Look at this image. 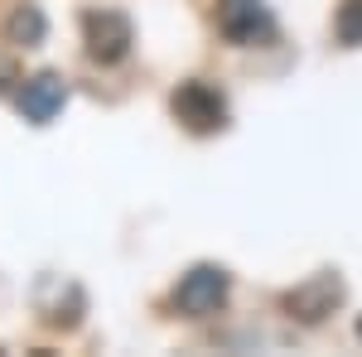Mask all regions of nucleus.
<instances>
[{"instance_id":"423d86ee","label":"nucleus","mask_w":362,"mask_h":357,"mask_svg":"<svg viewBox=\"0 0 362 357\" xmlns=\"http://www.w3.org/2000/svg\"><path fill=\"white\" fill-rule=\"evenodd\" d=\"M338 295H343V285H338L334 275H319V280H309L305 290L290 295V309H295L300 319H309V324H319V319L329 314V304H338Z\"/></svg>"},{"instance_id":"f257e3e1","label":"nucleus","mask_w":362,"mask_h":357,"mask_svg":"<svg viewBox=\"0 0 362 357\" xmlns=\"http://www.w3.org/2000/svg\"><path fill=\"white\" fill-rule=\"evenodd\" d=\"M83 29H87V54L97 63H121L136 44V29L121 10H87Z\"/></svg>"},{"instance_id":"1a4fd4ad","label":"nucleus","mask_w":362,"mask_h":357,"mask_svg":"<svg viewBox=\"0 0 362 357\" xmlns=\"http://www.w3.org/2000/svg\"><path fill=\"white\" fill-rule=\"evenodd\" d=\"M358 338H362V319H358Z\"/></svg>"},{"instance_id":"6e6552de","label":"nucleus","mask_w":362,"mask_h":357,"mask_svg":"<svg viewBox=\"0 0 362 357\" xmlns=\"http://www.w3.org/2000/svg\"><path fill=\"white\" fill-rule=\"evenodd\" d=\"M343 39H348V44L362 39V0H353V5L343 10Z\"/></svg>"},{"instance_id":"f03ea898","label":"nucleus","mask_w":362,"mask_h":357,"mask_svg":"<svg viewBox=\"0 0 362 357\" xmlns=\"http://www.w3.org/2000/svg\"><path fill=\"white\" fill-rule=\"evenodd\" d=\"M223 300H227V275L218 271V266H194V271L179 280V290H174V304H179L189 319L218 314Z\"/></svg>"},{"instance_id":"7ed1b4c3","label":"nucleus","mask_w":362,"mask_h":357,"mask_svg":"<svg viewBox=\"0 0 362 357\" xmlns=\"http://www.w3.org/2000/svg\"><path fill=\"white\" fill-rule=\"evenodd\" d=\"M63 102H68V83L58 73H39V78H29L20 87V116H25L29 126H49L63 111Z\"/></svg>"},{"instance_id":"39448f33","label":"nucleus","mask_w":362,"mask_h":357,"mask_svg":"<svg viewBox=\"0 0 362 357\" xmlns=\"http://www.w3.org/2000/svg\"><path fill=\"white\" fill-rule=\"evenodd\" d=\"M218 20H223V34L237 39V44H256V39L271 34V20H266L261 0H223V15Z\"/></svg>"},{"instance_id":"20e7f679","label":"nucleus","mask_w":362,"mask_h":357,"mask_svg":"<svg viewBox=\"0 0 362 357\" xmlns=\"http://www.w3.org/2000/svg\"><path fill=\"white\" fill-rule=\"evenodd\" d=\"M174 116H179L189 131H213V126H223L227 107L208 83H184L174 92Z\"/></svg>"},{"instance_id":"0eeeda50","label":"nucleus","mask_w":362,"mask_h":357,"mask_svg":"<svg viewBox=\"0 0 362 357\" xmlns=\"http://www.w3.org/2000/svg\"><path fill=\"white\" fill-rule=\"evenodd\" d=\"M10 44H25V49H34L39 39H44V15L34 10V5H25V10H15V20H10Z\"/></svg>"}]
</instances>
